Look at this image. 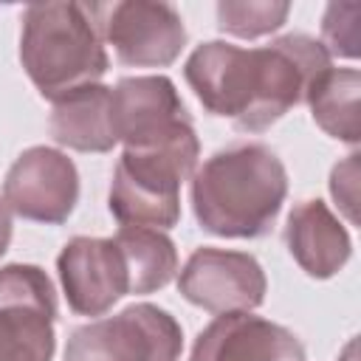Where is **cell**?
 <instances>
[{"mask_svg": "<svg viewBox=\"0 0 361 361\" xmlns=\"http://www.w3.org/2000/svg\"><path fill=\"white\" fill-rule=\"evenodd\" d=\"M124 254L130 274V293H155L178 274V251L166 231L144 226H121L113 237Z\"/></svg>", "mask_w": 361, "mask_h": 361, "instance_id": "2e32d148", "label": "cell"}, {"mask_svg": "<svg viewBox=\"0 0 361 361\" xmlns=\"http://www.w3.org/2000/svg\"><path fill=\"white\" fill-rule=\"evenodd\" d=\"M324 68H330V54L319 39L285 34L259 48L203 42L189 54L183 76L212 116L231 118L237 130L259 133L305 102L307 85Z\"/></svg>", "mask_w": 361, "mask_h": 361, "instance_id": "6da1fadb", "label": "cell"}, {"mask_svg": "<svg viewBox=\"0 0 361 361\" xmlns=\"http://www.w3.org/2000/svg\"><path fill=\"white\" fill-rule=\"evenodd\" d=\"M358 3H330L322 20V34H324V51L333 56H358Z\"/></svg>", "mask_w": 361, "mask_h": 361, "instance_id": "ac0fdd59", "label": "cell"}, {"mask_svg": "<svg viewBox=\"0 0 361 361\" xmlns=\"http://www.w3.org/2000/svg\"><path fill=\"white\" fill-rule=\"evenodd\" d=\"M183 330L158 305L138 302L68 336L62 361H178Z\"/></svg>", "mask_w": 361, "mask_h": 361, "instance_id": "5b68a950", "label": "cell"}, {"mask_svg": "<svg viewBox=\"0 0 361 361\" xmlns=\"http://www.w3.org/2000/svg\"><path fill=\"white\" fill-rule=\"evenodd\" d=\"M113 130L127 149H152L192 135V118L169 76H124L110 87Z\"/></svg>", "mask_w": 361, "mask_h": 361, "instance_id": "52a82bcc", "label": "cell"}, {"mask_svg": "<svg viewBox=\"0 0 361 361\" xmlns=\"http://www.w3.org/2000/svg\"><path fill=\"white\" fill-rule=\"evenodd\" d=\"M8 243H11V212H8L6 200L0 197V257L6 254Z\"/></svg>", "mask_w": 361, "mask_h": 361, "instance_id": "ffe728a7", "label": "cell"}, {"mask_svg": "<svg viewBox=\"0 0 361 361\" xmlns=\"http://www.w3.org/2000/svg\"><path fill=\"white\" fill-rule=\"evenodd\" d=\"M102 37L124 65L166 68L186 45V25L172 3L121 0L102 6Z\"/></svg>", "mask_w": 361, "mask_h": 361, "instance_id": "30bf717a", "label": "cell"}, {"mask_svg": "<svg viewBox=\"0 0 361 361\" xmlns=\"http://www.w3.org/2000/svg\"><path fill=\"white\" fill-rule=\"evenodd\" d=\"M341 361H355V341H350V344H347V350H344Z\"/></svg>", "mask_w": 361, "mask_h": 361, "instance_id": "44dd1931", "label": "cell"}, {"mask_svg": "<svg viewBox=\"0 0 361 361\" xmlns=\"http://www.w3.org/2000/svg\"><path fill=\"white\" fill-rule=\"evenodd\" d=\"M358 90L361 73L355 68H324L305 90V102L310 104L313 121L333 138L347 144H358Z\"/></svg>", "mask_w": 361, "mask_h": 361, "instance_id": "9a60e30c", "label": "cell"}, {"mask_svg": "<svg viewBox=\"0 0 361 361\" xmlns=\"http://www.w3.org/2000/svg\"><path fill=\"white\" fill-rule=\"evenodd\" d=\"M192 361H305V347L276 322L251 313H223L200 330Z\"/></svg>", "mask_w": 361, "mask_h": 361, "instance_id": "7c38bea8", "label": "cell"}, {"mask_svg": "<svg viewBox=\"0 0 361 361\" xmlns=\"http://www.w3.org/2000/svg\"><path fill=\"white\" fill-rule=\"evenodd\" d=\"M285 245L299 268L316 279L336 276L353 254L347 228L322 200L293 206L285 226Z\"/></svg>", "mask_w": 361, "mask_h": 361, "instance_id": "4fadbf2b", "label": "cell"}, {"mask_svg": "<svg viewBox=\"0 0 361 361\" xmlns=\"http://www.w3.org/2000/svg\"><path fill=\"white\" fill-rule=\"evenodd\" d=\"M68 307L79 316H102L130 293V274L113 237H73L56 257Z\"/></svg>", "mask_w": 361, "mask_h": 361, "instance_id": "8fae6325", "label": "cell"}, {"mask_svg": "<svg viewBox=\"0 0 361 361\" xmlns=\"http://www.w3.org/2000/svg\"><path fill=\"white\" fill-rule=\"evenodd\" d=\"M197 135L152 149H124L110 183V212L121 226L166 231L180 220V183L195 172Z\"/></svg>", "mask_w": 361, "mask_h": 361, "instance_id": "277c9868", "label": "cell"}, {"mask_svg": "<svg viewBox=\"0 0 361 361\" xmlns=\"http://www.w3.org/2000/svg\"><path fill=\"white\" fill-rule=\"evenodd\" d=\"M178 290L186 302L223 316L251 313L265 302V271L245 251L228 248H197L178 274Z\"/></svg>", "mask_w": 361, "mask_h": 361, "instance_id": "ba28073f", "label": "cell"}, {"mask_svg": "<svg viewBox=\"0 0 361 361\" xmlns=\"http://www.w3.org/2000/svg\"><path fill=\"white\" fill-rule=\"evenodd\" d=\"M288 172L265 144L217 149L192 178V209L203 231L217 237H265L285 203Z\"/></svg>", "mask_w": 361, "mask_h": 361, "instance_id": "7a4b0ae2", "label": "cell"}, {"mask_svg": "<svg viewBox=\"0 0 361 361\" xmlns=\"http://www.w3.org/2000/svg\"><path fill=\"white\" fill-rule=\"evenodd\" d=\"M330 192L336 203L344 209V214L355 223V200H358V155H347V161L333 166L330 175Z\"/></svg>", "mask_w": 361, "mask_h": 361, "instance_id": "d6986e66", "label": "cell"}, {"mask_svg": "<svg viewBox=\"0 0 361 361\" xmlns=\"http://www.w3.org/2000/svg\"><path fill=\"white\" fill-rule=\"evenodd\" d=\"M56 296L37 265L0 268V361H51Z\"/></svg>", "mask_w": 361, "mask_h": 361, "instance_id": "8992f818", "label": "cell"}, {"mask_svg": "<svg viewBox=\"0 0 361 361\" xmlns=\"http://www.w3.org/2000/svg\"><path fill=\"white\" fill-rule=\"evenodd\" d=\"M3 200L23 220L59 226L79 200L76 164L54 147H28L6 172Z\"/></svg>", "mask_w": 361, "mask_h": 361, "instance_id": "9c48e42d", "label": "cell"}, {"mask_svg": "<svg viewBox=\"0 0 361 361\" xmlns=\"http://www.w3.org/2000/svg\"><path fill=\"white\" fill-rule=\"evenodd\" d=\"M20 62L45 99L96 85L107 73L99 3H31L23 11Z\"/></svg>", "mask_w": 361, "mask_h": 361, "instance_id": "3957f363", "label": "cell"}, {"mask_svg": "<svg viewBox=\"0 0 361 361\" xmlns=\"http://www.w3.org/2000/svg\"><path fill=\"white\" fill-rule=\"evenodd\" d=\"M288 11H290V3H276V0H259V3L223 0L217 3V28L223 34L257 39L262 34L276 31L288 20Z\"/></svg>", "mask_w": 361, "mask_h": 361, "instance_id": "e0dca14e", "label": "cell"}, {"mask_svg": "<svg viewBox=\"0 0 361 361\" xmlns=\"http://www.w3.org/2000/svg\"><path fill=\"white\" fill-rule=\"evenodd\" d=\"M51 138L79 152H110L118 138L113 130V102L107 85H85L59 99L51 110Z\"/></svg>", "mask_w": 361, "mask_h": 361, "instance_id": "5bb4252c", "label": "cell"}]
</instances>
